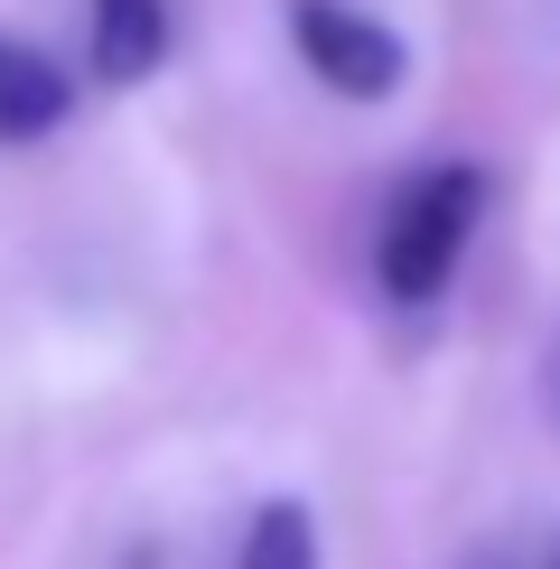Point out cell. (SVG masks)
<instances>
[{"label":"cell","instance_id":"277c9868","mask_svg":"<svg viewBox=\"0 0 560 569\" xmlns=\"http://www.w3.org/2000/svg\"><path fill=\"white\" fill-rule=\"evenodd\" d=\"M76 112V76L38 38H0V150H29Z\"/></svg>","mask_w":560,"mask_h":569},{"label":"cell","instance_id":"7a4b0ae2","mask_svg":"<svg viewBox=\"0 0 560 569\" xmlns=\"http://www.w3.org/2000/svg\"><path fill=\"white\" fill-rule=\"evenodd\" d=\"M290 38H299V66H309L327 93H346V103H383V93H402V76H411L402 38L373 10H356V0H290Z\"/></svg>","mask_w":560,"mask_h":569},{"label":"cell","instance_id":"5b68a950","mask_svg":"<svg viewBox=\"0 0 560 569\" xmlns=\"http://www.w3.org/2000/svg\"><path fill=\"white\" fill-rule=\"evenodd\" d=\"M233 569H318V523H309V505L271 495V505L243 523V541H233Z\"/></svg>","mask_w":560,"mask_h":569},{"label":"cell","instance_id":"6da1fadb","mask_svg":"<svg viewBox=\"0 0 560 569\" xmlns=\"http://www.w3.org/2000/svg\"><path fill=\"white\" fill-rule=\"evenodd\" d=\"M486 216V178L477 169H420L402 178V197L383 206V233H373V271H383V290L420 308V299H439L449 290V271H458V252H467V233H477Z\"/></svg>","mask_w":560,"mask_h":569},{"label":"cell","instance_id":"3957f363","mask_svg":"<svg viewBox=\"0 0 560 569\" xmlns=\"http://www.w3.org/2000/svg\"><path fill=\"white\" fill-rule=\"evenodd\" d=\"M178 47V10L169 0H84V57L103 84H140L159 76Z\"/></svg>","mask_w":560,"mask_h":569}]
</instances>
